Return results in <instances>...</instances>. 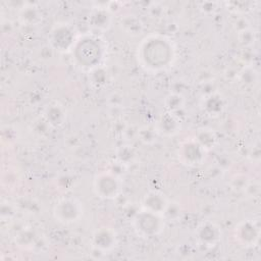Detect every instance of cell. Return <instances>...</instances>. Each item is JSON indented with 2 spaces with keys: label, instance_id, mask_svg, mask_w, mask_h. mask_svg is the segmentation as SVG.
Segmentation results:
<instances>
[{
  "label": "cell",
  "instance_id": "18",
  "mask_svg": "<svg viewBox=\"0 0 261 261\" xmlns=\"http://www.w3.org/2000/svg\"><path fill=\"white\" fill-rule=\"evenodd\" d=\"M184 97L179 94H170L165 98L164 104L168 111L170 112H176L180 110L184 106Z\"/></svg>",
  "mask_w": 261,
  "mask_h": 261
},
{
  "label": "cell",
  "instance_id": "3",
  "mask_svg": "<svg viewBox=\"0 0 261 261\" xmlns=\"http://www.w3.org/2000/svg\"><path fill=\"white\" fill-rule=\"evenodd\" d=\"M135 229L144 237H153L164 227V217L161 214L143 209L133 219Z\"/></svg>",
  "mask_w": 261,
  "mask_h": 261
},
{
  "label": "cell",
  "instance_id": "11",
  "mask_svg": "<svg viewBox=\"0 0 261 261\" xmlns=\"http://www.w3.org/2000/svg\"><path fill=\"white\" fill-rule=\"evenodd\" d=\"M180 128V119L170 111L162 114L157 123V132L166 136L174 135Z\"/></svg>",
  "mask_w": 261,
  "mask_h": 261
},
{
  "label": "cell",
  "instance_id": "1",
  "mask_svg": "<svg viewBox=\"0 0 261 261\" xmlns=\"http://www.w3.org/2000/svg\"><path fill=\"white\" fill-rule=\"evenodd\" d=\"M139 59L147 70L165 69L174 59V47L165 37L150 36L142 42L139 48Z\"/></svg>",
  "mask_w": 261,
  "mask_h": 261
},
{
  "label": "cell",
  "instance_id": "16",
  "mask_svg": "<svg viewBox=\"0 0 261 261\" xmlns=\"http://www.w3.org/2000/svg\"><path fill=\"white\" fill-rule=\"evenodd\" d=\"M19 18H20L21 22H23V23L35 24V23H38L42 19V16L38 9H36L34 7H27L25 9H23L20 12Z\"/></svg>",
  "mask_w": 261,
  "mask_h": 261
},
{
  "label": "cell",
  "instance_id": "9",
  "mask_svg": "<svg viewBox=\"0 0 261 261\" xmlns=\"http://www.w3.org/2000/svg\"><path fill=\"white\" fill-rule=\"evenodd\" d=\"M51 42L55 48L64 51L73 45V35L68 27L60 25L56 28L51 35Z\"/></svg>",
  "mask_w": 261,
  "mask_h": 261
},
{
  "label": "cell",
  "instance_id": "15",
  "mask_svg": "<svg viewBox=\"0 0 261 261\" xmlns=\"http://www.w3.org/2000/svg\"><path fill=\"white\" fill-rule=\"evenodd\" d=\"M196 141L205 149H211L213 148L215 142H216V137L214 133L210 129H201L197 133Z\"/></svg>",
  "mask_w": 261,
  "mask_h": 261
},
{
  "label": "cell",
  "instance_id": "21",
  "mask_svg": "<svg viewBox=\"0 0 261 261\" xmlns=\"http://www.w3.org/2000/svg\"><path fill=\"white\" fill-rule=\"evenodd\" d=\"M254 33H252V31H250L249 29L239 32V41L243 45H251L254 42Z\"/></svg>",
  "mask_w": 261,
  "mask_h": 261
},
{
  "label": "cell",
  "instance_id": "8",
  "mask_svg": "<svg viewBox=\"0 0 261 261\" xmlns=\"http://www.w3.org/2000/svg\"><path fill=\"white\" fill-rule=\"evenodd\" d=\"M93 245L97 250L107 252L115 245V233L111 228L101 227L93 236Z\"/></svg>",
  "mask_w": 261,
  "mask_h": 261
},
{
  "label": "cell",
  "instance_id": "2",
  "mask_svg": "<svg viewBox=\"0 0 261 261\" xmlns=\"http://www.w3.org/2000/svg\"><path fill=\"white\" fill-rule=\"evenodd\" d=\"M74 56L81 66L87 68H94L102 59L103 48L99 40L95 38L81 39L74 47Z\"/></svg>",
  "mask_w": 261,
  "mask_h": 261
},
{
  "label": "cell",
  "instance_id": "20",
  "mask_svg": "<svg viewBox=\"0 0 261 261\" xmlns=\"http://www.w3.org/2000/svg\"><path fill=\"white\" fill-rule=\"evenodd\" d=\"M156 133L157 129L156 128H151V127H143L139 130L138 135L140 137V140L143 141L144 143L146 144H150V143H153L156 139Z\"/></svg>",
  "mask_w": 261,
  "mask_h": 261
},
{
  "label": "cell",
  "instance_id": "4",
  "mask_svg": "<svg viewBox=\"0 0 261 261\" xmlns=\"http://www.w3.org/2000/svg\"><path fill=\"white\" fill-rule=\"evenodd\" d=\"M83 205L74 198H64L58 201L53 209L54 217L62 223L77 221L83 215Z\"/></svg>",
  "mask_w": 261,
  "mask_h": 261
},
{
  "label": "cell",
  "instance_id": "12",
  "mask_svg": "<svg viewBox=\"0 0 261 261\" xmlns=\"http://www.w3.org/2000/svg\"><path fill=\"white\" fill-rule=\"evenodd\" d=\"M220 238L219 228L210 222L203 223L197 230V239L205 246H213Z\"/></svg>",
  "mask_w": 261,
  "mask_h": 261
},
{
  "label": "cell",
  "instance_id": "10",
  "mask_svg": "<svg viewBox=\"0 0 261 261\" xmlns=\"http://www.w3.org/2000/svg\"><path fill=\"white\" fill-rule=\"evenodd\" d=\"M167 205L168 201L164 195L159 192H150L145 196L143 200V209L161 215H163Z\"/></svg>",
  "mask_w": 261,
  "mask_h": 261
},
{
  "label": "cell",
  "instance_id": "5",
  "mask_svg": "<svg viewBox=\"0 0 261 261\" xmlns=\"http://www.w3.org/2000/svg\"><path fill=\"white\" fill-rule=\"evenodd\" d=\"M94 190L96 195L104 199H112L120 192V182L117 176L110 171L102 172L95 177Z\"/></svg>",
  "mask_w": 261,
  "mask_h": 261
},
{
  "label": "cell",
  "instance_id": "14",
  "mask_svg": "<svg viewBox=\"0 0 261 261\" xmlns=\"http://www.w3.org/2000/svg\"><path fill=\"white\" fill-rule=\"evenodd\" d=\"M45 117L48 123L53 126H58L63 123L65 119V113L58 105H51L45 111Z\"/></svg>",
  "mask_w": 261,
  "mask_h": 261
},
{
  "label": "cell",
  "instance_id": "6",
  "mask_svg": "<svg viewBox=\"0 0 261 261\" xmlns=\"http://www.w3.org/2000/svg\"><path fill=\"white\" fill-rule=\"evenodd\" d=\"M206 150L196 141L189 140L181 144L178 151V158L185 164H200L205 158Z\"/></svg>",
  "mask_w": 261,
  "mask_h": 261
},
{
  "label": "cell",
  "instance_id": "7",
  "mask_svg": "<svg viewBox=\"0 0 261 261\" xmlns=\"http://www.w3.org/2000/svg\"><path fill=\"white\" fill-rule=\"evenodd\" d=\"M234 237L242 246H254L259 239V227L254 221H243L236 227Z\"/></svg>",
  "mask_w": 261,
  "mask_h": 261
},
{
  "label": "cell",
  "instance_id": "19",
  "mask_svg": "<svg viewBox=\"0 0 261 261\" xmlns=\"http://www.w3.org/2000/svg\"><path fill=\"white\" fill-rule=\"evenodd\" d=\"M109 22L110 16L103 10H98L91 15V23L96 29H106Z\"/></svg>",
  "mask_w": 261,
  "mask_h": 261
},
{
  "label": "cell",
  "instance_id": "13",
  "mask_svg": "<svg viewBox=\"0 0 261 261\" xmlns=\"http://www.w3.org/2000/svg\"><path fill=\"white\" fill-rule=\"evenodd\" d=\"M224 104L223 100L221 99L220 96L211 94L205 98L203 101V109L204 111L209 114V115H218L222 110H223Z\"/></svg>",
  "mask_w": 261,
  "mask_h": 261
},
{
  "label": "cell",
  "instance_id": "17",
  "mask_svg": "<svg viewBox=\"0 0 261 261\" xmlns=\"http://www.w3.org/2000/svg\"><path fill=\"white\" fill-rule=\"evenodd\" d=\"M121 27H123V29L129 33V34H134L137 35L138 33H140L143 29L142 22L140 19H138L137 17H135L134 15H129L124 17L121 20Z\"/></svg>",
  "mask_w": 261,
  "mask_h": 261
}]
</instances>
